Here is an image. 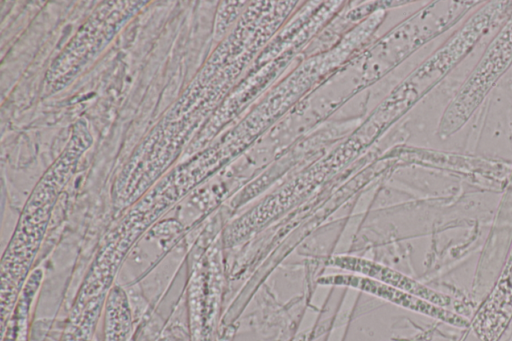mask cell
<instances>
[{"mask_svg": "<svg viewBox=\"0 0 512 341\" xmlns=\"http://www.w3.org/2000/svg\"><path fill=\"white\" fill-rule=\"evenodd\" d=\"M512 62V15L491 41L440 122L444 137L460 129Z\"/></svg>", "mask_w": 512, "mask_h": 341, "instance_id": "6da1fadb", "label": "cell"}, {"mask_svg": "<svg viewBox=\"0 0 512 341\" xmlns=\"http://www.w3.org/2000/svg\"><path fill=\"white\" fill-rule=\"evenodd\" d=\"M327 264L353 274L366 276L380 281L424 299L439 307L450 304V299L448 297L427 288L412 278L391 269L388 266H384L369 259L349 255H336L329 258Z\"/></svg>", "mask_w": 512, "mask_h": 341, "instance_id": "3957f363", "label": "cell"}, {"mask_svg": "<svg viewBox=\"0 0 512 341\" xmlns=\"http://www.w3.org/2000/svg\"><path fill=\"white\" fill-rule=\"evenodd\" d=\"M321 285L354 288L376 296L398 306L429 315L455 326L465 327L467 321L441 307L390 285L358 274H335L320 277Z\"/></svg>", "mask_w": 512, "mask_h": 341, "instance_id": "7a4b0ae2", "label": "cell"}]
</instances>
